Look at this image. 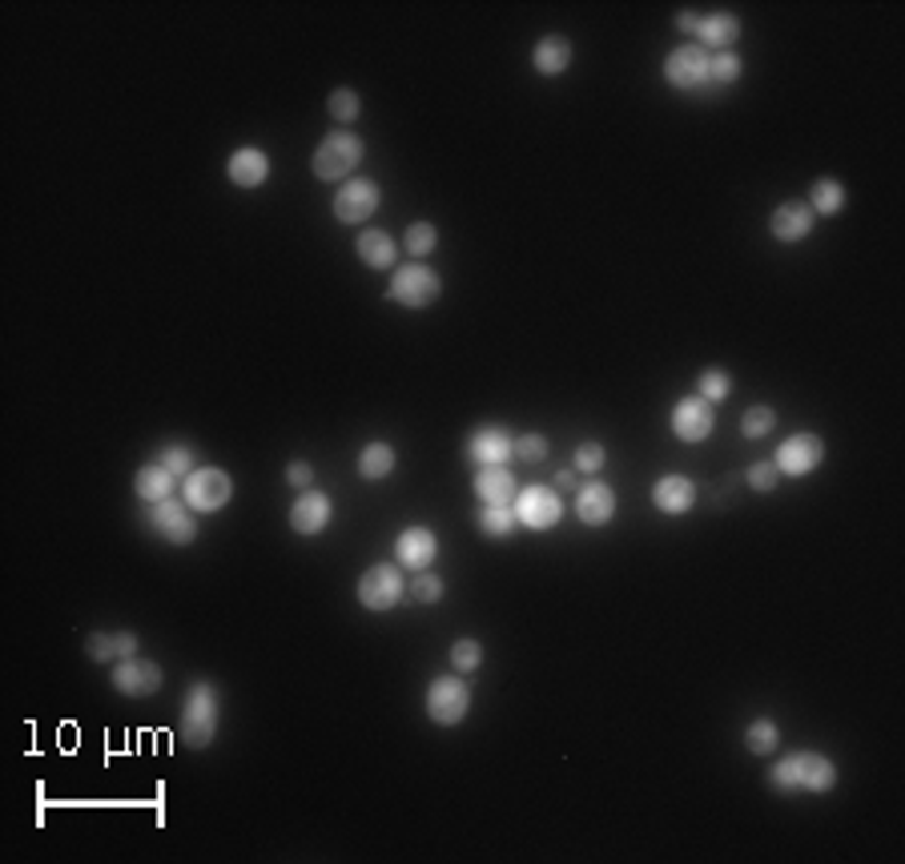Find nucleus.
<instances>
[{
    "instance_id": "f257e3e1",
    "label": "nucleus",
    "mask_w": 905,
    "mask_h": 864,
    "mask_svg": "<svg viewBox=\"0 0 905 864\" xmlns=\"http://www.w3.org/2000/svg\"><path fill=\"white\" fill-rule=\"evenodd\" d=\"M769 784L785 796L789 792H817L821 796L837 784V764L821 752H793L769 768Z\"/></svg>"
},
{
    "instance_id": "f03ea898",
    "label": "nucleus",
    "mask_w": 905,
    "mask_h": 864,
    "mask_svg": "<svg viewBox=\"0 0 905 864\" xmlns=\"http://www.w3.org/2000/svg\"><path fill=\"white\" fill-rule=\"evenodd\" d=\"M218 712H222V696L213 688L210 679H194L186 688V700H182V740L186 748H206L218 732Z\"/></svg>"
},
{
    "instance_id": "7ed1b4c3",
    "label": "nucleus",
    "mask_w": 905,
    "mask_h": 864,
    "mask_svg": "<svg viewBox=\"0 0 905 864\" xmlns=\"http://www.w3.org/2000/svg\"><path fill=\"white\" fill-rule=\"evenodd\" d=\"M362 161V141L355 133H347V129H335V133H326L323 141H318V149H314L311 157V170L318 182H343V177H350V173L359 170Z\"/></svg>"
},
{
    "instance_id": "20e7f679",
    "label": "nucleus",
    "mask_w": 905,
    "mask_h": 864,
    "mask_svg": "<svg viewBox=\"0 0 905 864\" xmlns=\"http://www.w3.org/2000/svg\"><path fill=\"white\" fill-rule=\"evenodd\" d=\"M439 294H443V278H439L431 266H419V261H410V266L395 270L391 273V285H386V297L398 302V306H407V310L434 306Z\"/></svg>"
},
{
    "instance_id": "39448f33",
    "label": "nucleus",
    "mask_w": 905,
    "mask_h": 864,
    "mask_svg": "<svg viewBox=\"0 0 905 864\" xmlns=\"http://www.w3.org/2000/svg\"><path fill=\"white\" fill-rule=\"evenodd\" d=\"M708 65H712V52L700 49V45H681L664 57V81L681 93H708L712 81H708Z\"/></svg>"
},
{
    "instance_id": "423d86ee",
    "label": "nucleus",
    "mask_w": 905,
    "mask_h": 864,
    "mask_svg": "<svg viewBox=\"0 0 905 864\" xmlns=\"http://www.w3.org/2000/svg\"><path fill=\"white\" fill-rule=\"evenodd\" d=\"M676 28H684V33H693L696 45L700 49H712V52H732V45L741 40V21L732 13H676Z\"/></svg>"
},
{
    "instance_id": "0eeeda50",
    "label": "nucleus",
    "mask_w": 905,
    "mask_h": 864,
    "mask_svg": "<svg viewBox=\"0 0 905 864\" xmlns=\"http://www.w3.org/2000/svg\"><path fill=\"white\" fill-rule=\"evenodd\" d=\"M146 523L149 532L165 539L174 547H189L198 539V523H194V511L182 499H162V503H149L146 506Z\"/></svg>"
},
{
    "instance_id": "6e6552de",
    "label": "nucleus",
    "mask_w": 905,
    "mask_h": 864,
    "mask_svg": "<svg viewBox=\"0 0 905 864\" xmlns=\"http://www.w3.org/2000/svg\"><path fill=\"white\" fill-rule=\"evenodd\" d=\"M182 494H186L189 511L198 515H213L234 499V479L218 467H198L189 479H182Z\"/></svg>"
},
{
    "instance_id": "1a4fd4ad",
    "label": "nucleus",
    "mask_w": 905,
    "mask_h": 864,
    "mask_svg": "<svg viewBox=\"0 0 905 864\" xmlns=\"http://www.w3.org/2000/svg\"><path fill=\"white\" fill-rule=\"evenodd\" d=\"M467 708H472V688H467L460 676L431 679V688H427V716H431L439 728H455V724H463Z\"/></svg>"
},
{
    "instance_id": "9d476101",
    "label": "nucleus",
    "mask_w": 905,
    "mask_h": 864,
    "mask_svg": "<svg viewBox=\"0 0 905 864\" xmlns=\"http://www.w3.org/2000/svg\"><path fill=\"white\" fill-rule=\"evenodd\" d=\"M515 518H520V527H527V532H552L559 518H564V499H559V491H552V487H544V482H532V487H523L520 494H515Z\"/></svg>"
},
{
    "instance_id": "9b49d317",
    "label": "nucleus",
    "mask_w": 905,
    "mask_h": 864,
    "mask_svg": "<svg viewBox=\"0 0 905 864\" xmlns=\"http://www.w3.org/2000/svg\"><path fill=\"white\" fill-rule=\"evenodd\" d=\"M403 592H407V580H403L398 563H374V568L362 571L359 604L367 607V611H391V607L403 599Z\"/></svg>"
},
{
    "instance_id": "f8f14e48",
    "label": "nucleus",
    "mask_w": 905,
    "mask_h": 864,
    "mask_svg": "<svg viewBox=\"0 0 905 864\" xmlns=\"http://www.w3.org/2000/svg\"><path fill=\"white\" fill-rule=\"evenodd\" d=\"M379 201H383L379 182H371V177H350V182H343L335 194V218L343 225L371 222L374 213H379Z\"/></svg>"
},
{
    "instance_id": "ddd939ff",
    "label": "nucleus",
    "mask_w": 905,
    "mask_h": 864,
    "mask_svg": "<svg viewBox=\"0 0 905 864\" xmlns=\"http://www.w3.org/2000/svg\"><path fill=\"white\" fill-rule=\"evenodd\" d=\"M821 458H825V443H821V434L797 431V434H789L781 446H777L773 467L781 470V475H789V479H805V475H813V470L821 467Z\"/></svg>"
},
{
    "instance_id": "4468645a",
    "label": "nucleus",
    "mask_w": 905,
    "mask_h": 864,
    "mask_svg": "<svg viewBox=\"0 0 905 864\" xmlns=\"http://www.w3.org/2000/svg\"><path fill=\"white\" fill-rule=\"evenodd\" d=\"M113 688L129 696V700H146L153 691H162V667L153 659H141V655H129V659H117L113 664Z\"/></svg>"
},
{
    "instance_id": "2eb2a0df",
    "label": "nucleus",
    "mask_w": 905,
    "mask_h": 864,
    "mask_svg": "<svg viewBox=\"0 0 905 864\" xmlns=\"http://www.w3.org/2000/svg\"><path fill=\"white\" fill-rule=\"evenodd\" d=\"M712 431H717V410L700 395L681 398V402L672 407V434H676L681 443H705Z\"/></svg>"
},
{
    "instance_id": "dca6fc26",
    "label": "nucleus",
    "mask_w": 905,
    "mask_h": 864,
    "mask_svg": "<svg viewBox=\"0 0 905 864\" xmlns=\"http://www.w3.org/2000/svg\"><path fill=\"white\" fill-rule=\"evenodd\" d=\"M515 455V434L503 427H475L467 439V458L475 467H503Z\"/></svg>"
},
{
    "instance_id": "f3484780",
    "label": "nucleus",
    "mask_w": 905,
    "mask_h": 864,
    "mask_svg": "<svg viewBox=\"0 0 905 864\" xmlns=\"http://www.w3.org/2000/svg\"><path fill=\"white\" fill-rule=\"evenodd\" d=\"M576 515H580L583 527H608L612 515H616V491L604 479L583 482L576 491Z\"/></svg>"
},
{
    "instance_id": "a211bd4d",
    "label": "nucleus",
    "mask_w": 905,
    "mask_h": 864,
    "mask_svg": "<svg viewBox=\"0 0 905 864\" xmlns=\"http://www.w3.org/2000/svg\"><path fill=\"white\" fill-rule=\"evenodd\" d=\"M330 518H335V506H330V499H326L323 491H306L298 494L294 506H290V527H294L298 535H318L330 527Z\"/></svg>"
},
{
    "instance_id": "6ab92c4d",
    "label": "nucleus",
    "mask_w": 905,
    "mask_h": 864,
    "mask_svg": "<svg viewBox=\"0 0 905 864\" xmlns=\"http://www.w3.org/2000/svg\"><path fill=\"white\" fill-rule=\"evenodd\" d=\"M434 556H439V539H434L431 527H407V532L395 539V559L398 568L410 571H431Z\"/></svg>"
},
{
    "instance_id": "aec40b11",
    "label": "nucleus",
    "mask_w": 905,
    "mask_h": 864,
    "mask_svg": "<svg viewBox=\"0 0 905 864\" xmlns=\"http://www.w3.org/2000/svg\"><path fill=\"white\" fill-rule=\"evenodd\" d=\"M813 225H817V213L809 210V201H785V206H777L769 218L773 237L785 242V246H793V242L809 237L813 234Z\"/></svg>"
},
{
    "instance_id": "412c9836",
    "label": "nucleus",
    "mask_w": 905,
    "mask_h": 864,
    "mask_svg": "<svg viewBox=\"0 0 905 864\" xmlns=\"http://www.w3.org/2000/svg\"><path fill=\"white\" fill-rule=\"evenodd\" d=\"M225 177H230L237 189L266 186V177H270V157H266L262 149H254V145L234 149V153H230V161H225Z\"/></svg>"
},
{
    "instance_id": "4be33fe9",
    "label": "nucleus",
    "mask_w": 905,
    "mask_h": 864,
    "mask_svg": "<svg viewBox=\"0 0 905 864\" xmlns=\"http://www.w3.org/2000/svg\"><path fill=\"white\" fill-rule=\"evenodd\" d=\"M520 494V482L508 467H479L475 470V499L484 506H511Z\"/></svg>"
},
{
    "instance_id": "5701e85b",
    "label": "nucleus",
    "mask_w": 905,
    "mask_h": 864,
    "mask_svg": "<svg viewBox=\"0 0 905 864\" xmlns=\"http://www.w3.org/2000/svg\"><path fill=\"white\" fill-rule=\"evenodd\" d=\"M652 503H657L664 515H688V511L696 506L693 479H684V475H664V479H657V487H652Z\"/></svg>"
},
{
    "instance_id": "b1692460",
    "label": "nucleus",
    "mask_w": 905,
    "mask_h": 864,
    "mask_svg": "<svg viewBox=\"0 0 905 864\" xmlns=\"http://www.w3.org/2000/svg\"><path fill=\"white\" fill-rule=\"evenodd\" d=\"M129 655H137L134 631H97V635H89V659H97V664H117V659H129Z\"/></svg>"
},
{
    "instance_id": "393cba45",
    "label": "nucleus",
    "mask_w": 905,
    "mask_h": 864,
    "mask_svg": "<svg viewBox=\"0 0 905 864\" xmlns=\"http://www.w3.org/2000/svg\"><path fill=\"white\" fill-rule=\"evenodd\" d=\"M174 475L153 458V463H146V467L137 470V479H134V491H137V499L141 503H162V499H174Z\"/></svg>"
},
{
    "instance_id": "a878e982",
    "label": "nucleus",
    "mask_w": 905,
    "mask_h": 864,
    "mask_svg": "<svg viewBox=\"0 0 905 864\" xmlns=\"http://www.w3.org/2000/svg\"><path fill=\"white\" fill-rule=\"evenodd\" d=\"M532 65L544 77H559L571 65V40L568 37H539L532 49Z\"/></svg>"
},
{
    "instance_id": "bb28decb",
    "label": "nucleus",
    "mask_w": 905,
    "mask_h": 864,
    "mask_svg": "<svg viewBox=\"0 0 905 864\" xmlns=\"http://www.w3.org/2000/svg\"><path fill=\"white\" fill-rule=\"evenodd\" d=\"M359 258L371 266V270H391L398 258L395 242H391V234H383V230H362L359 234Z\"/></svg>"
},
{
    "instance_id": "cd10ccee",
    "label": "nucleus",
    "mask_w": 905,
    "mask_h": 864,
    "mask_svg": "<svg viewBox=\"0 0 905 864\" xmlns=\"http://www.w3.org/2000/svg\"><path fill=\"white\" fill-rule=\"evenodd\" d=\"M845 201H849V194H845V186L837 182V177H821L817 186L809 189V210L821 213V218H833V213H842Z\"/></svg>"
},
{
    "instance_id": "c85d7f7f",
    "label": "nucleus",
    "mask_w": 905,
    "mask_h": 864,
    "mask_svg": "<svg viewBox=\"0 0 905 864\" xmlns=\"http://www.w3.org/2000/svg\"><path fill=\"white\" fill-rule=\"evenodd\" d=\"M395 446H386V443H367L362 446V455H359V475L367 482H379V479H386L391 470H395Z\"/></svg>"
},
{
    "instance_id": "c756f323",
    "label": "nucleus",
    "mask_w": 905,
    "mask_h": 864,
    "mask_svg": "<svg viewBox=\"0 0 905 864\" xmlns=\"http://www.w3.org/2000/svg\"><path fill=\"white\" fill-rule=\"evenodd\" d=\"M515 527H520L515 506H484V511H479V532H484L487 539H508Z\"/></svg>"
},
{
    "instance_id": "7c9ffc66",
    "label": "nucleus",
    "mask_w": 905,
    "mask_h": 864,
    "mask_svg": "<svg viewBox=\"0 0 905 864\" xmlns=\"http://www.w3.org/2000/svg\"><path fill=\"white\" fill-rule=\"evenodd\" d=\"M777 740H781V732H777V724L773 720H753L749 724V732H744V744H749V752H757V756H769V752H777Z\"/></svg>"
},
{
    "instance_id": "2f4dec72",
    "label": "nucleus",
    "mask_w": 905,
    "mask_h": 864,
    "mask_svg": "<svg viewBox=\"0 0 905 864\" xmlns=\"http://www.w3.org/2000/svg\"><path fill=\"white\" fill-rule=\"evenodd\" d=\"M744 65L736 52H712V65H708V81H712V89H729L732 81H741Z\"/></svg>"
},
{
    "instance_id": "473e14b6",
    "label": "nucleus",
    "mask_w": 905,
    "mask_h": 864,
    "mask_svg": "<svg viewBox=\"0 0 905 864\" xmlns=\"http://www.w3.org/2000/svg\"><path fill=\"white\" fill-rule=\"evenodd\" d=\"M696 390H700V398H705V402H712V407H717V402H724V398L732 395L729 371H720V366H708V371L696 378Z\"/></svg>"
},
{
    "instance_id": "72a5a7b5",
    "label": "nucleus",
    "mask_w": 905,
    "mask_h": 864,
    "mask_svg": "<svg viewBox=\"0 0 905 864\" xmlns=\"http://www.w3.org/2000/svg\"><path fill=\"white\" fill-rule=\"evenodd\" d=\"M326 109H330V117H335L338 125H350L362 117V97L355 89H335L330 101H326Z\"/></svg>"
},
{
    "instance_id": "f704fd0d",
    "label": "nucleus",
    "mask_w": 905,
    "mask_h": 864,
    "mask_svg": "<svg viewBox=\"0 0 905 864\" xmlns=\"http://www.w3.org/2000/svg\"><path fill=\"white\" fill-rule=\"evenodd\" d=\"M773 427H777V410H773V407L757 402V407L744 410V419H741V434H744V439H765V434H773Z\"/></svg>"
},
{
    "instance_id": "c9c22d12",
    "label": "nucleus",
    "mask_w": 905,
    "mask_h": 864,
    "mask_svg": "<svg viewBox=\"0 0 905 864\" xmlns=\"http://www.w3.org/2000/svg\"><path fill=\"white\" fill-rule=\"evenodd\" d=\"M403 246H407L410 258H427V254L439 246V230H434L431 222H415L407 230V237H403Z\"/></svg>"
},
{
    "instance_id": "e433bc0d",
    "label": "nucleus",
    "mask_w": 905,
    "mask_h": 864,
    "mask_svg": "<svg viewBox=\"0 0 905 864\" xmlns=\"http://www.w3.org/2000/svg\"><path fill=\"white\" fill-rule=\"evenodd\" d=\"M158 463H162L174 479H189L194 470H198V463H194V451L189 446H182V443H174V446H165L162 455H158Z\"/></svg>"
},
{
    "instance_id": "4c0bfd02",
    "label": "nucleus",
    "mask_w": 905,
    "mask_h": 864,
    "mask_svg": "<svg viewBox=\"0 0 905 864\" xmlns=\"http://www.w3.org/2000/svg\"><path fill=\"white\" fill-rule=\"evenodd\" d=\"M451 664L460 676H472L475 667L484 664V643L479 640H455L451 643Z\"/></svg>"
},
{
    "instance_id": "58836bf2",
    "label": "nucleus",
    "mask_w": 905,
    "mask_h": 864,
    "mask_svg": "<svg viewBox=\"0 0 905 864\" xmlns=\"http://www.w3.org/2000/svg\"><path fill=\"white\" fill-rule=\"evenodd\" d=\"M604 463H608V451L600 443H583L576 446V458H571V470H580V475H600L604 470Z\"/></svg>"
},
{
    "instance_id": "ea45409f",
    "label": "nucleus",
    "mask_w": 905,
    "mask_h": 864,
    "mask_svg": "<svg viewBox=\"0 0 905 864\" xmlns=\"http://www.w3.org/2000/svg\"><path fill=\"white\" fill-rule=\"evenodd\" d=\"M410 595H415V604H439V599H443V580L431 575V571H415Z\"/></svg>"
},
{
    "instance_id": "a19ab883",
    "label": "nucleus",
    "mask_w": 905,
    "mask_h": 864,
    "mask_svg": "<svg viewBox=\"0 0 905 864\" xmlns=\"http://www.w3.org/2000/svg\"><path fill=\"white\" fill-rule=\"evenodd\" d=\"M515 458H520V463H544L547 458V439L544 434H535V431H527V434H520V439H515Z\"/></svg>"
},
{
    "instance_id": "79ce46f5",
    "label": "nucleus",
    "mask_w": 905,
    "mask_h": 864,
    "mask_svg": "<svg viewBox=\"0 0 905 864\" xmlns=\"http://www.w3.org/2000/svg\"><path fill=\"white\" fill-rule=\"evenodd\" d=\"M744 479H749V487H753V491H773V487H777V479H781V470L773 467V463H753Z\"/></svg>"
},
{
    "instance_id": "37998d69",
    "label": "nucleus",
    "mask_w": 905,
    "mask_h": 864,
    "mask_svg": "<svg viewBox=\"0 0 905 864\" xmlns=\"http://www.w3.org/2000/svg\"><path fill=\"white\" fill-rule=\"evenodd\" d=\"M286 482H290V487H311V482H314V467L298 458V463H290V467H286Z\"/></svg>"
},
{
    "instance_id": "c03bdc74",
    "label": "nucleus",
    "mask_w": 905,
    "mask_h": 864,
    "mask_svg": "<svg viewBox=\"0 0 905 864\" xmlns=\"http://www.w3.org/2000/svg\"><path fill=\"white\" fill-rule=\"evenodd\" d=\"M556 487H576V470H571V467L559 470V475H556Z\"/></svg>"
}]
</instances>
